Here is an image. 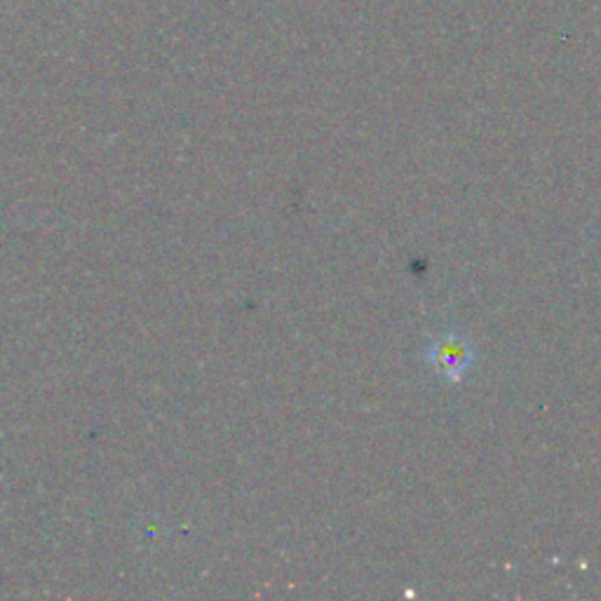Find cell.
Instances as JSON below:
<instances>
[{
  "mask_svg": "<svg viewBox=\"0 0 601 601\" xmlns=\"http://www.w3.org/2000/svg\"><path fill=\"white\" fill-rule=\"evenodd\" d=\"M430 362L435 371L447 381H459L473 365V350L456 334H444L432 344Z\"/></svg>",
  "mask_w": 601,
  "mask_h": 601,
  "instance_id": "6da1fadb",
  "label": "cell"
}]
</instances>
